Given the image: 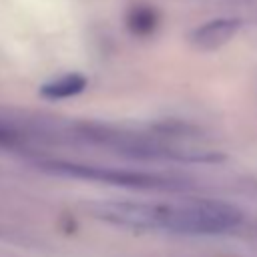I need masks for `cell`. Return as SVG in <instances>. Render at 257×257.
Wrapping results in <instances>:
<instances>
[{"label":"cell","mask_w":257,"mask_h":257,"mask_svg":"<svg viewBox=\"0 0 257 257\" xmlns=\"http://www.w3.org/2000/svg\"><path fill=\"white\" fill-rule=\"evenodd\" d=\"M52 171L72 175L78 179H90V181H102L112 185H126V187H149V189H173L183 187V183L159 177V175H145V173H133V171H118V169H100V167H86V165H74V163H52Z\"/></svg>","instance_id":"7a4b0ae2"},{"label":"cell","mask_w":257,"mask_h":257,"mask_svg":"<svg viewBox=\"0 0 257 257\" xmlns=\"http://www.w3.org/2000/svg\"><path fill=\"white\" fill-rule=\"evenodd\" d=\"M239 28H241L239 18L209 20L191 32V44L197 50H217L223 44H227L229 40H233V36L237 34Z\"/></svg>","instance_id":"3957f363"},{"label":"cell","mask_w":257,"mask_h":257,"mask_svg":"<svg viewBox=\"0 0 257 257\" xmlns=\"http://www.w3.org/2000/svg\"><path fill=\"white\" fill-rule=\"evenodd\" d=\"M241 211L225 201L195 199L159 205V229L185 235H219L241 223Z\"/></svg>","instance_id":"6da1fadb"},{"label":"cell","mask_w":257,"mask_h":257,"mask_svg":"<svg viewBox=\"0 0 257 257\" xmlns=\"http://www.w3.org/2000/svg\"><path fill=\"white\" fill-rule=\"evenodd\" d=\"M14 137H16V135H14L12 128L0 124V145H10V143L14 141Z\"/></svg>","instance_id":"8992f818"},{"label":"cell","mask_w":257,"mask_h":257,"mask_svg":"<svg viewBox=\"0 0 257 257\" xmlns=\"http://www.w3.org/2000/svg\"><path fill=\"white\" fill-rule=\"evenodd\" d=\"M86 88V78L78 72H68V74H62L46 84L40 86V94L44 98H70V96H76L80 94L82 90Z\"/></svg>","instance_id":"277c9868"},{"label":"cell","mask_w":257,"mask_h":257,"mask_svg":"<svg viewBox=\"0 0 257 257\" xmlns=\"http://www.w3.org/2000/svg\"><path fill=\"white\" fill-rule=\"evenodd\" d=\"M159 24V14L149 4H135L126 12V28L137 36H149Z\"/></svg>","instance_id":"5b68a950"}]
</instances>
